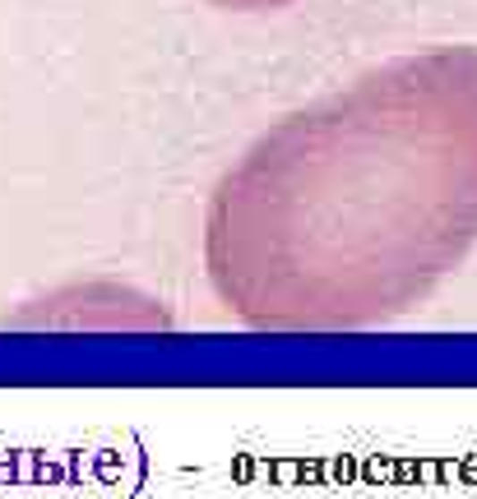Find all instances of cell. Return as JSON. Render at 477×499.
Returning <instances> with one entry per match:
<instances>
[{
  "instance_id": "6da1fadb",
  "label": "cell",
  "mask_w": 477,
  "mask_h": 499,
  "mask_svg": "<svg viewBox=\"0 0 477 499\" xmlns=\"http://www.w3.org/2000/svg\"><path fill=\"white\" fill-rule=\"evenodd\" d=\"M477 245V47L385 61L274 130L214 185L204 273L260 333L413 315Z\"/></svg>"
},
{
  "instance_id": "7a4b0ae2",
  "label": "cell",
  "mask_w": 477,
  "mask_h": 499,
  "mask_svg": "<svg viewBox=\"0 0 477 499\" xmlns=\"http://www.w3.org/2000/svg\"><path fill=\"white\" fill-rule=\"evenodd\" d=\"M209 5H223V10H283L293 0H209Z\"/></svg>"
}]
</instances>
